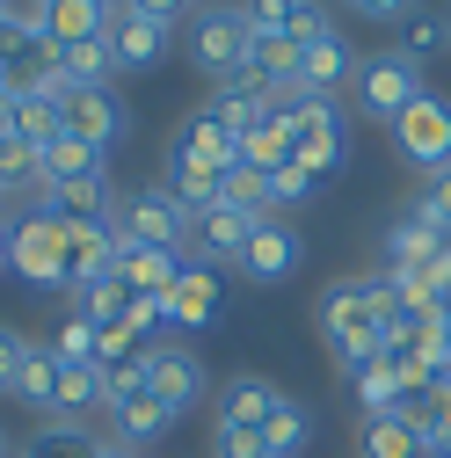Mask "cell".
I'll list each match as a JSON object with an SVG mask.
<instances>
[{"label": "cell", "instance_id": "cell-1", "mask_svg": "<svg viewBox=\"0 0 451 458\" xmlns=\"http://www.w3.org/2000/svg\"><path fill=\"white\" fill-rule=\"evenodd\" d=\"M386 306H393V269H357L320 292L313 320H320V342L343 371H364L386 350Z\"/></svg>", "mask_w": 451, "mask_h": 458}, {"label": "cell", "instance_id": "cell-2", "mask_svg": "<svg viewBox=\"0 0 451 458\" xmlns=\"http://www.w3.org/2000/svg\"><path fill=\"white\" fill-rule=\"evenodd\" d=\"M277 117H285L292 131V160L306 167V175H343L350 167V117L335 109V95H277Z\"/></svg>", "mask_w": 451, "mask_h": 458}, {"label": "cell", "instance_id": "cell-3", "mask_svg": "<svg viewBox=\"0 0 451 458\" xmlns=\"http://www.w3.org/2000/svg\"><path fill=\"white\" fill-rule=\"evenodd\" d=\"M102 415H109L102 437H117V444H132V451H146L153 437H167V429L183 422V415L153 393V378H146V350H139L132 364H117V371H102Z\"/></svg>", "mask_w": 451, "mask_h": 458}, {"label": "cell", "instance_id": "cell-4", "mask_svg": "<svg viewBox=\"0 0 451 458\" xmlns=\"http://www.w3.org/2000/svg\"><path fill=\"white\" fill-rule=\"evenodd\" d=\"M430 95V73L408 59L401 44H386V51H364L357 59V73H350V102H357V117H371V124H401L408 109Z\"/></svg>", "mask_w": 451, "mask_h": 458}, {"label": "cell", "instance_id": "cell-5", "mask_svg": "<svg viewBox=\"0 0 451 458\" xmlns=\"http://www.w3.org/2000/svg\"><path fill=\"white\" fill-rule=\"evenodd\" d=\"M109 225H117V241H124V248H167V255H190V204L167 190V182L117 197Z\"/></svg>", "mask_w": 451, "mask_h": 458}, {"label": "cell", "instance_id": "cell-6", "mask_svg": "<svg viewBox=\"0 0 451 458\" xmlns=\"http://www.w3.org/2000/svg\"><path fill=\"white\" fill-rule=\"evenodd\" d=\"M183 37H190V66H197L211 88H226V81H234V73L248 66V44H255L248 15H241V8H226V0H218V8H197Z\"/></svg>", "mask_w": 451, "mask_h": 458}, {"label": "cell", "instance_id": "cell-7", "mask_svg": "<svg viewBox=\"0 0 451 458\" xmlns=\"http://www.w3.org/2000/svg\"><path fill=\"white\" fill-rule=\"evenodd\" d=\"M8 269L37 292H66V269H59V218L44 204L8 211Z\"/></svg>", "mask_w": 451, "mask_h": 458}, {"label": "cell", "instance_id": "cell-8", "mask_svg": "<svg viewBox=\"0 0 451 458\" xmlns=\"http://www.w3.org/2000/svg\"><path fill=\"white\" fill-rule=\"evenodd\" d=\"M51 95H59V131H66V139H81V146H95V153L124 146L132 109H124L117 88H66V81H51Z\"/></svg>", "mask_w": 451, "mask_h": 458}, {"label": "cell", "instance_id": "cell-9", "mask_svg": "<svg viewBox=\"0 0 451 458\" xmlns=\"http://www.w3.org/2000/svg\"><path fill=\"white\" fill-rule=\"evenodd\" d=\"M393 153H401V167H415V175H444L451 167V95H422L401 124H393Z\"/></svg>", "mask_w": 451, "mask_h": 458}, {"label": "cell", "instance_id": "cell-10", "mask_svg": "<svg viewBox=\"0 0 451 458\" xmlns=\"http://www.w3.org/2000/svg\"><path fill=\"white\" fill-rule=\"evenodd\" d=\"M146 378H153V393L175 415H190L197 400L211 393V364L197 357V342H183V335H153L146 342Z\"/></svg>", "mask_w": 451, "mask_h": 458}, {"label": "cell", "instance_id": "cell-11", "mask_svg": "<svg viewBox=\"0 0 451 458\" xmlns=\"http://www.w3.org/2000/svg\"><path fill=\"white\" fill-rule=\"evenodd\" d=\"M248 284H292L299 269H306V241H299V225L277 211V218H262L255 233H248V248H241V262H234Z\"/></svg>", "mask_w": 451, "mask_h": 458}, {"label": "cell", "instance_id": "cell-12", "mask_svg": "<svg viewBox=\"0 0 451 458\" xmlns=\"http://www.w3.org/2000/svg\"><path fill=\"white\" fill-rule=\"evenodd\" d=\"M167 160H204V167H241V131L218 117V102H197L167 131Z\"/></svg>", "mask_w": 451, "mask_h": 458}, {"label": "cell", "instance_id": "cell-13", "mask_svg": "<svg viewBox=\"0 0 451 458\" xmlns=\"http://www.w3.org/2000/svg\"><path fill=\"white\" fill-rule=\"evenodd\" d=\"M109 255H117V225H109V218H59V269H66V292L109 276Z\"/></svg>", "mask_w": 451, "mask_h": 458}, {"label": "cell", "instance_id": "cell-14", "mask_svg": "<svg viewBox=\"0 0 451 458\" xmlns=\"http://www.w3.org/2000/svg\"><path fill=\"white\" fill-rule=\"evenodd\" d=\"M255 211L248 204H211V211H197L190 218V262H241V248H248V233H255Z\"/></svg>", "mask_w": 451, "mask_h": 458}, {"label": "cell", "instance_id": "cell-15", "mask_svg": "<svg viewBox=\"0 0 451 458\" xmlns=\"http://www.w3.org/2000/svg\"><path fill=\"white\" fill-rule=\"evenodd\" d=\"M241 15H248V30H262V37H292V44H320V37H335L328 0H241Z\"/></svg>", "mask_w": 451, "mask_h": 458}, {"label": "cell", "instance_id": "cell-16", "mask_svg": "<svg viewBox=\"0 0 451 458\" xmlns=\"http://www.w3.org/2000/svg\"><path fill=\"white\" fill-rule=\"evenodd\" d=\"M277 408H285V393H277L262 371H241V378L218 386V408H211L218 422H211V429H248V437H262Z\"/></svg>", "mask_w": 451, "mask_h": 458}, {"label": "cell", "instance_id": "cell-17", "mask_svg": "<svg viewBox=\"0 0 451 458\" xmlns=\"http://www.w3.org/2000/svg\"><path fill=\"white\" fill-rule=\"evenodd\" d=\"M102 37H109V59H117V73H153V66L167 59V30H160L153 15H139V8H117Z\"/></svg>", "mask_w": 451, "mask_h": 458}, {"label": "cell", "instance_id": "cell-18", "mask_svg": "<svg viewBox=\"0 0 451 458\" xmlns=\"http://www.w3.org/2000/svg\"><path fill=\"white\" fill-rule=\"evenodd\" d=\"M357 73V51H350V37L335 30V37H320V44H299V66H292V95H335Z\"/></svg>", "mask_w": 451, "mask_h": 458}, {"label": "cell", "instance_id": "cell-19", "mask_svg": "<svg viewBox=\"0 0 451 458\" xmlns=\"http://www.w3.org/2000/svg\"><path fill=\"white\" fill-rule=\"evenodd\" d=\"M211 320H218V269H211V262H190L183 284L167 292V327L190 342V335H204Z\"/></svg>", "mask_w": 451, "mask_h": 458}, {"label": "cell", "instance_id": "cell-20", "mask_svg": "<svg viewBox=\"0 0 451 458\" xmlns=\"http://www.w3.org/2000/svg\"><path fill=\"white\" fill-rule=\"evenodd\" d=\"M15 458H102V429L95 422H66V415H44L15 444Z\"/></svg>", "mask_w": 451, "mask_h": 458}, {"label": "cell", "instance_id": "cell-21", "mask_svg": "<svg viewBox=\"0 0 451 458\" xmlns=\"http://www.w3.org/2000/svg\"><path fill=\"white\" fill-rule=\"evenodd\" d=\"M37 204H44L51 218H109L117 190H109V167H95V175H73V182H44Z\"/></svg>", "mask_w": 451, "mask_h": 458}, {"label": "cell", "instance_id": "cell-22", "mask_svg": "<svg viewBox=\"0 0 451 458\" xmlns=\"http://www.w3.org/2000/svg\"><path fill=\"white\" fill-rule=\"evenodd\" d=\"M444 241H451L444 225H430L422 211H401V218L386 225V269H430Z\"/></svg>", "mask_w": 451, "mask_h": 458}, {"label": "cell", "instance_id": "cell-23", "mask_svg": "<svg viewBox=\"0 0 451 458\" xmlns=\"http://www.w3.org/2000/svg\"><path fill=\"white\" fill-rule=\"evenodd\" d=\"M226 175H234V167H204V160H167L160 167V182L190 204V218L211 211V204H226Z\"/></svg>", "mask_w": 451, "mask_h": 458}, {"label": "cell", "instance_id": "cell-24", "mask_svg": "<svg viewBox=\"0 0 451 458\" xmlns=\"http://www.w3.org/2000/svg\"><path fill=\"white\" fill-rule=\"evenodd\" d=\"M109 15H117L109 0H51L44 8V37L51 44H88V37L109 30Z\"/></svg>", "mask_w": 451, "mask_h": 458}, {"label": "cell", "instance_id": "cell-25", "mask_svg": "<svg viewBox=\"0 0 451 458\" xmlns=\"http://www.w3.org/2000/svg\"><path fill=\"white\" fill-rule=\"evenodd\" d=\"M350 378H357V408H364V422H371V415H401L408 393H415L401 371H393V357H371V364L350 371Z\"/></svg>", "mask_w": 451, "mask_h": 458}, {"label": "cell", "instance_id": "cell-26", "mask_svg": "<svg viewBox=\"0 0 451 458\" xmlns=\"http://www.w3.org/2000/svg\"><path fill=\"white\" fill-rule=\"evenodd\" d=\"M408 415H415L422 458H451V386H422V393H408Z\"/></svg>", "mask_w": 451, "mask_h": 458}, {"label": "cell", "instance_id": "cell-27", "mask_svg": "<svg viewBox=\"0 0 451 458\" xmlns=\"http://www.w3.org/2000/svg\"><path fill=\"white\" fill-rule=\"evenodd\" d=\"M95 167H109V153H95V146H81V139H51V146H37V190L44 182H73V175H95Z\"/></svg>", "mask_w": 451, "mask_h": 458}, {"label": "cell", "instance_id": "cell-28", "mask_svg": "<svg viewBox=\"0 0 451 458\" xmlns=\"http://www.w3.org/2000/svg\"><path fill=\"white\" fill-rule=\"evenodd\" d=\"M59 357H51V342H30V357H22V378H15V393L8 400H22V408H37V422L51 415V393H59Z\"/></svg>", "mask_w": 451, "mask_h": 458}, {"label": "cell", "instance_id": "cell-29", "mask_svg": "<svg viewBox=\"0 0 451 458\" xmlns=\"http://www.w3.org/2000/svg\"><path fill=\"white\" fill-rule=\"evenodd\" d=\"M51 415H66V422L102 415V364H66L59 371V393H51Z\"/></svg>", "mask_w": 451, "mask_h": 458}, {"label": "cell", "instance_id": "cell-30", "mask_svg": "<svg viewBox=\"0 0 451 458\" xmlns=\"http://www.w3.org/2000/svg\"><path fill=\"white\" fill-rule=\"evenodd\" d=\"M117 59H109V37H88V44H59V81L66 88H109Z\"/></svg>", "mask_w": 451, "mask_h": 458}, {"label": "cell", "instance_id": "cell-31", "mask_svg": "<svg viewBox=\"0 0 451 458\" xmlns=\"http://www.w3.org/2000/svg\"><path fill=\"white\" fill-rule=\"evenodd\" d=\"M8 139L51 146V139H59V95H15L8 102Z\"/></svg>", "mask_w": 451, "mask_h": 458}, {"label": "cell", "instance_id": "cell-32", "mask_svg": "<svg viewBox=\"0 0 451 458\" xmlns=\"http://www.w3.org/2000/svg\"><path fill=\"white\" fill-rule=\"evenodd\" d=\"M364 458H422V437H415V415H371L364 422Z\"/></svg>", "mask_w": 451, "mask_h": 458}, {"label": "cell", "instance_id": "cell-33", "mask_svg": "<svg viewBox=\"0 0 451 458\" xmlns=\"http://www.w3.org/2000/svg\"><path fill=\"white\" fill-rule=\"evenodd\" d=\"M124 306H132V292H124L117 276H95V284H81V292H66V313H81V320H95V327H117Z\"/></svg>", "mask_w": 451, "mask_h": 458}, {"label": "cell", "instance_id": "cell-34", "mask_svg": "<svg viewBox=\"0 0 451 458\" xmlns=\"http://www.w3.org/2000/svg\"><path fill=\"white\" fill-rule=\"evenodd\" d=\"M401 51H408V59H415V66L430 73L437 59H451V22H444V15H422V8H415V15L401 22Z\"/></svg>", "mask_w": 451, "mask_h": 458}, {"label": "cell", "instance_id": "cell-35", "mask_svg": "<svg viewBox=\"0 0 451 458\" xmlns=\"http://www.w3.org/2000/svg\"><path fill=\"white\" fill-rule=\"evenodd\" d=\"M313 444V415H306V400H285V408L269 415V429H262V451L269 458H299Z\"/></svg>", "mask_w": 451, "mask_h": 458}, {"label": "cell", "instance_id": "cell-36", "mask_svg": "<svg viewBox=\"0 0 451 458\" xmlns=\"http://www.w3.org/2000/svg\"><path fill=\"white\" fill-rule=\"evenodd\" d=\"M51 357H59V364H102V327L81 320V313H66L59 327H51Z\"/></svg>", "mask_w": 451, "mask_h": 458}, {"label": "cell", "instance_id": "cell-37", "mask_svg": "<svg viewBox=\"0 0 451 458\" xmlns=\"http://www.w3.org/2000/svg\"><path fill=\"white\" fill-rule=\"evenodd\" d=\"M241 167H255V175H277V167H292V131L285 124H262L241 139Z\"/></svg>", "mask_w": 451, "mask_h": 458}, {"label": "cell", "instance_id": "cell-38", "mask_svg": "<svg viewBox=\"0 0 451 458\" xmlns=\"http://www.w3.org/2000/svg\"><path fill=\"white\" fill-rule=\"evenodd\" d=\"M22 190H37V146L0 131V197H22Z\"/></svg>", "mask_w": 451, "mask_h": 458}, {"label": "cell", "instance_id": "cell-39", "mask_svg": "<svg viewBox=\"0 0 451 458\" xmlns=\"http://www.w3.org/2000/svg\"><path fill=\"white\" fill-rule=\"evenodd\" d=\"M226 204H248L255 218H277V190H269V175H255V167H234V175H226Z\"/></svg>", "mask_w": 451, "mask_h": 458}, {"label": "cell", "instance_id": "cell-40", "mask_svg": "<svg viewBox=\"0 0 451 458\" xmlns=\"http://www.w3.org/2000/svg\"><path fill=\"white\" fill-rule=\"evenodd\" d=\"M408 211H422L430 225H444V233H451V167H444V175H430V182H422V197H415Z\"/></svg>", "mask_w": 451, "mask_h": 458}, {"label": "cell", "instance_id": "cell-41", "mask_svg": "<svg viewBox=\"0 0 451 458\" xmlns=\"http://www.w3.org/2000/svg\"><path fill=\"white\" fill-rule=\"evenodd\" d=\"M269 190H277V204H313V190H320V175H306V167L292 160V167H277V175H269Z\"/></svg>", "mask_w": 451, "mask_h": 458}, {"label": "cell", "instance_id": "cell-42", "mask_svg": "<svg viewBox=\"0 0 451 458\" xmlns=\"http://www.w3.org/2000/svg\"><path fill=\"white\" fill-rule=\"evenodd\" d=\"M22 357H30V335L0 327V393H15V378H22Z\"/></svg>", "mask_w": 451, "mask_h": 458}, {"label": "cell", "instance_id": "cell-43", "mask_svg": "<svg viewBox=\"0 0 451 458\" xmlns=\"http://www.w3.org/2000/svg\"><path fill=\"white\" fill-rule=\"evenodd\" d=\"M211 458H269V451H262V437H248V429H211Z\"/></svg>", "mask_w": 451, "mask_h": 458}, {"label": "cell", "instance_id": "cell-44", "mask_svg": "<svg viewBox=\"0 0 451 458\" xmlns=\"http://www.w3.org/2000/svg\"><path fill=\"white\" fill-rule=\"evenodd\" d=\"M350 15H364V22H408L415 15V0H343Z\"/></svg>", "mask_w": 451, "mask_h": 458}, {"label": "cell", "instance_id": "cell-45", "mask_svg": "<svg viewBox=\"0 0 451 458\" xmlns=\"http://www.w3.org/2000/svg\"><path fill=\"white\" fill-rule=\"evenodd\" d=\"M132 8H139V15H153L160 30H175L183 15H197V8H204V0H132Z\"/></svg>", "mask_w": 451, "mask_h": 458}, {"label": "cell", "instance_id": "cell-46", "mask_svg": "<svg viewBox=\"0 0 451 458\" xmlns=\"http://www.w3.org/2000/svg\"><path fill=\"white\" fill-rule=\"evenodd\" d=\"M430 284H437V292H444V299H451V241H444V248H437V262H430Z\"/></svg>", "mask_w": 451, "mask_h": 458}, {"label": "cell", "instance_id": "cell-47", "mask_svg": "<svg viewBox=\"0 0 451 458\" xmlns=\"http://www.w3.org/2000/svg\"><path fill=\"white\" fill-rule=\"evenodd\" d=\"M0 269H8V211H0Z\"/></svg>", "mask_w": 451, "mask_h": 458}, {"label": "cell", "instance_id": "cell-48", "mask_svg": "<svg viewBox=\"0 0 451 458\" xmlns=\"http://www.w3.org/2000/svg\"><path fill=\"white\" fill-rule=\"evenodd\" d=\"M0 458H8V429H0Z\"/></svg>", "mask_w": 451, "mask_h": 458}, {"label": "cell", "instance_id": "cell-49", "mask_svg": "<svg viewBox=\"0 0 451 458\" xmlns=\"http://www.w3.org/2000/svg\"><path fill=\"white\" fill-rule=\"evenodd\" d=\"M204 8H218V0H204Z\"/></svg>", "mask_w": 451, "mask_h": 458}, {"label": "cell", "instance_id": "cell-50", "mask_svg": "<svg viewBox=\"0 0 451 458\" xmlns=\"http://www.w3.org/2000/svg\"><path fill=\"white\" fill-rule=\"evenodd\" d=\"M44 8H51V0H44Z\"/></svg>", "mask_w": 451, "mask_h": 458}, {"label": "cell", "instance_id": "cell-51", "mask_svg": "<svg viewBox=\"0 0 451 458\" xmlns=\"http://www.w3.org/2000/svg\"><path fill=\"white\" fill-rule=\"evenodd\" d=\"M357 458H364V451H357Z\"/></svg>", "mask_w": 451, "mask_h": 458}]
</instances>
